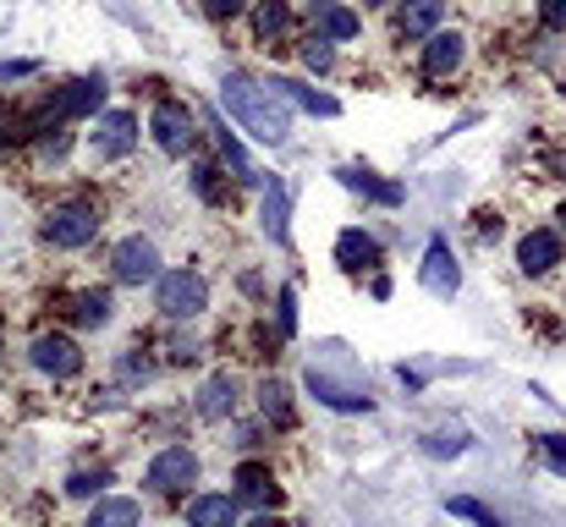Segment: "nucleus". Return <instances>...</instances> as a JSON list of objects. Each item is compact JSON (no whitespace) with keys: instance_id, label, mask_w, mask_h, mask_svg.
<instances>
[{"instance_id":"1","label":"nucleus","mask_w":566,"mask_h":527,"mask_svg":"<svg viewBox=\"0 0 566 527\" xmlns=\"http://www.w3.org/2000/svg\"><path fill=\"white\" fill-rule=\"evenodd\" d=\"M220 105H226L231 122H237L242 133H253L259 144H275V149H281V144L292 138V105L281 99L275 83H259V77H248V72H226Z\"/></svg>"},{"instance_id":"2","label":"nucleus","mask_w":566,"mask_h":527,"mask_svg":"<svg viewBox=\"0 0 566 527\" xmlns=\"http://www.w3.org/2000/svg\"><path fill=\"white\" fill-rule=\"evenodd\" d=\"M155 308H160L166 319H198V314L209 308V281L192 275V270H166V275L155 281Z\"/></svg>"},{"instance_id":"3","label":"nucleus","mask_w":566,"mask_h":527,"mask_svg":"<svg viewBox=\"0 0 566 527\" xmlns=\"http://www.w3.org/2000/svg\"><path fill=\"white\" fill-rule=\"evenodd\" d=\"M94 236H99V214L88 203H61L44 220V242H55V247H88Z\"/></svg>"},{"instance_id":"4","label":"nucleus","mask_w":566,"mask_h":527,"mask_svg":"<svg viewBox=\"0 0 566 527\" xmlns=\"http://www.w3.org/2000/svg\"><path fill=\"white\" fill-rule=\"evenodd\" d=\"M308 390L325 401V407H336V412H369L375 407V396H369V384H353V379H336L331 368H308Z\"/></svg>"},{"instance_id":"5","label":"nucleus","mask_w":566,"mask_h":527,"mask_svg":"<svg viewBox=\"0 0 566 527\" xmlns=\"http://www.w3.org/2000/svg\"><path fill=\"white\" fill-rule=\"evenodd\" d=\"M111 264H116V281H122V286H144V281H160V275H166L149 236H127V242L116 247Z\"/></svg>"},{"instance_id":"6","label":"nucleus","mask_w":566,"mask_h":527,"mask_svg":"<svg viewBox=\"0 0 566 527\" xmlns=\"http://www.w3.org/2000/svg\"><path fill=\"white\" fill-rule=\"evenodd\" d=\"M149 133H155V144L166 149V155H188V144H192V110L188 105H177V99H160L155 105V116H149Z\"/></svg>"},{"instance_id":"7","label":"nucleus","mask_w":566,"mask_h":527,"mask_svg":"<svg viewBox=\"0 0 566 527\" xmlns=\"http://www.w3.org/2000/svg\"><path fill=\"white\" fill-rule=\"evenodd\" d=\"M28 362L39 368V373H50V379H72L77 368H83V351L72 336H39L33 347H28Z\"/></svg>"},{"instance_id":"8","label":"nucleus","mask_w":566,"mask_h":527,"mask_svg":"<svg viewBox=\"0 0 566 527\" xmlns=\"http://www.w3.org/2000/svg\"><path fill=\"white\" fill-rule=\"evenodd\" d=\"M418 281H423V292H434V297H457L462 270H457V253H451V242H446V236H434V242H429Z\"/></svg>"},{"instance_id":"9","label":"nucleus","mask_w":566,"mask_h":527,"mask_svg":"<svg viewBox=\"0 0 566 527\" xmlns=\"http://www.w3.org/2000/svg\"><path fill=\"white\" fill-rule=\"evenodd\" d=\"M149 489H160V495H177V489H188L192 478H198V456L182 451V445H171V451H160L155 462H149Z\"/></svg>"},{"instance_id":"10","label":"nucleus","mask_w":566,"mask_h":527,"mask_svg":"<svg viewBox=\"0 0 566 527\" xmlns=\"http://www.w3.org/2000/svg\"><path fill=\"white\" fill-rule=\"evenodd\" d=\"M133 144H138V122H133V110H105V116L94 122V149H99L105 160L133 155Z\"/></svg>"},{"instance_id":"11","label":"nucleus","mask_w":566,"mask_h":527,"mask_svg":"<svg viewBox=\"0 0 566 527\" xmlns=\"http://www.w3.org/2000/svg\"><path fill=\"white\" fill-rule=\"evenodd\" d=\"M517 264H523V275H551L562 264V236L556 231H528L517 242Z\"/></svg>"},{"instance_id":"12","label":"nucleus","mask_w":566,"mask_h":527,"mask_svg":"<svg viewBox=\"0 0 566 527\" xmlns=\"http://www.w3.org/2000/svg\"><path fill=\"white\" fill-rule=\"evenodd\" d=\"M462 55H468V39H462V33H429V44H423V72H429V77H451V72L462 66Z\"/></svg>"},{"instance_id":"13","label":"nucleus","mask_w":566,"mask_h":527,"mask_svg":"<svg viewBox=\"0 0 566 527\" xmlns=\"http://www.w3.org/2000/svg\"><path fill=\"white\" fill-rule=\"evenodd\" d=\"M308 17H314V28H319L325 39H336V44H342V39H358V28H364L358 11H347V6H336V0H314Z\"/></svg>"},{"instance_id":"14","label":"nucleus","mask_w":566,"mask_h":527,"mask_svg":"<svg viewBox=\"0 0 566 527\" xmlns=\"http://www.w3.org/2000/svg\"><path fill=\"white\" fill-rule=\"evenodd\" d=\"M275 88H281V99L292 105V110H308V116H342V105L331 99V94H319V88H308V83H297V77H270Z\"/></svg>"},{"instance_id":"15","label":"nucleus","mask_w":566,"mask_h":527,"mask_svg":"<svg viewBox=\"0 0 566 527\" xmlns=\"http://www.w3.org/2000/svg\"><path fill=\"white\" fill-rule=\"evenodd\" d=\"M237 495H192L188 500V527H231L237 523Z\"/></svg>"},{"instance_id":"16","label":"nucleus","mask_w":566,"mask_h":527,"mask_svg":"<svg viewBox=\"0 0 566 527\" xmlns=\"http://www.w3.org/2000/svg\"><path fill=\"white\" fill-rule=\"evenodd\" d=\"M336 264H342V270H375L379 264V242L369 236V231H358V225H353V231H342V236H336Z\"/></svg>"},{"instance_id":"17","label":"nucleus","mask_w":566,"mask_h":527,"mask_svg":"<svg viewBox=\"0 0 566 527\" xmlns=\"http://www.w3.org/2000/svg\"><path fill=\"white\" fill-rule=\"evenodd\" d=\"M105 105V77H77L61 99H55V116H94Z\"/></svg>"},{"instance_id":"18","label":"nucleus","mask_w":566,"mask_h":527,"mask_svg":"<svg viewBox=\"0 0 566 527\" xmlns=\"http://www.w3.org/2000/svg\"><path fill=\"white\" fill-rule=\"evenodd\" d=\"M336 181H342V187H353V192H364V198H375V203H385V209H396V203H401V187H396V181H379V176L364 171V166H342Z\"/></svg>"},{"instance_id":"19","label":"nucleus","mask_w":566,"mask_h":527,"mask_svg":"<svg viewBox=\"0 0 566 527\" xmlns=\"http://www.w3.org/2000/svg\"><path fill=\"white\" fill-rule=\"evenodd\" d=\"M209 133H214L220 155L231 160V171H237V181H242V187H253V181H259V171L248 166V149H242V138H237V133H231V127H226V122H220L214 110H209Z\"/></svg>"},{"instance_id":"20","label":"nucleus","mask_w":566,"mask_h":527,"mask_svg":"<svg viewBox=\"0 0 566 527\" xmlns=\"http://www.w3.org/2000/svg\"><path fill=\"white\" fill-rule=\"evenodd\" d=\"M440 11H446V0H407L401 17H396V33L401 39H423V33H434Z\"/></svg>"},{"instance_id":"21","label":"nucleus","mask_w":566,"mask_h":527,"mask_svg":"<svg viewBox=\"0 0 566 527\" xmlns=\"http://www.w3.org/2000/svg\"><path fill=\"white\" fill-rule=\"evenodd\" d=\"M198 412H203V418H231V412H237V379H231V373H214V379L198 390Z\"/></svg>"},{"instance_id":"22","label":"nucleus","mask_w":566,"mask_h":527,"mask_svg":"<svg viewBox=\"0 0 566 527\" xmlns=\"http://www.w3.org/2000/svg\"><path fill=\"white\" fill-rule=\"evenodd\" d=\"M237 500L270 506V500H275V473L259 467V462H242V467H237Z\"/></svg>"},{"instance_id":"23","label":"nucleus","mask_w":566,"mask_h":527,"mask_svg":"<svg viewBox=\"0 0 566 527\" xmlns=\"http://www.w3.org/2000/svg\"><path fill=\"white\" fill-rule=\"evenodd\" d=\"M286 28H292V11H286V0H259V11H253V33H259V44H275V39H286Z\"/></svg>"},{"instance_id":"24","label":"nucleus","mask_w":566,"mask_h":527,"mask_svg":"<svg viewBox=\"0 0 566 527\" xmlns=\"http://www.w3.org/2000/svg\"><path fill=\"white\" fill-rule=\"evenodd\" d=\"M286 209H292V203H286V187H281V181H264V231H270V236H275L281 247L292 242V225H286Z\"/></svg>"},{"instance_id":"25","label":"nucleus","mask_w":566,"mask_h":527,"mask_svg":"<svg viewBox=\"0 0 566 527\" xmlns=\"http://www.w3.org/2000/svg\"><path fill=\"white\" fill-rule=\"evenodd\" d=\"M138 523H144L138 500H122V495H111V500H99L88 512V527H138Z\"/></svg>"},{"instance_id":"26","label":"nucleus","mask_w":566,"mask_h":527,"mask_svg":"<svg viewBox=\"0 0 566 527\" xmlns=\"http://www.w3.org/2000/svg\"><path fill=\"white\" fill-rule=\"evenodd\" d=\"M259 407H264V418L286 423V418H292V390H286L281 379H259Z\"/></svg>"},{"instance_id":"27","label":"nucleus","mask_w":566,"mask_h":527,"mask_svg":"<svg viewBox=\"0 0 566 527\" xmlns=\"http://www.w3.org/2000/svg\"><path fill=\"white\" fill-rule=\"evenodd\" d=\"M446 512H451V517H468V523H479V527H501V517H495L490 506H479L473 495H451Z\"/></svg>"},{"instance_id":"28","label":"nucleus","mask_w":566,"mask_h":527,"mask_svg":"<svg viewBox=\"0 0 566 527\" xmlns=\"http://www.w3.org/2000/svg\"><path fill=\"white\" fill-rule=\"evenodd\" d=\"M303 66H308V72H331V66H336V39L314 33V39L303 44Z\"/></svg>"},{"instance_id":"29","label":"nucleus","mask_w":566,"mask_h":527,"mask_svg":"<svg viewBox=\"0 0 566 527\" xmlns=\"http://www.w3.org/2000/svg\"><path fill=\"white\" fill-rule=\"evenodd\" d=\"M423 451L429 456H462L468 451V434L462 429H434V434H423Z\"/></svg>"},{"instance_id":"30","label":"nucleus","mask_w":566,"mask_h":527,"mask_svg":"<svg viewBox=\"0 0 566 527\" xmlns=\"http://www.w3.org/2000/svg\"><path fill=\"white\" fill-rule=\"evenodd\" d=\"M111 319V292H83L77 297V325H105Z\"/></svg>"},{"instance_id":"31","label":"nucleus","mask_w":566,"mask_h":527,"mask_svg":"<svg viewBox=\"0 0 566 527\" xmlns=\"http://www.w3.org/2000/svg\"><path fill=\"white\" fill-rule=\"evenodd\" d=\"M105 484H111V467H99V473H94V467H83V473H72V478H66V495L88 500V495H99Z\"/></svg>"},{"instance_id":"32","label":"nucleus","mask_w":566,"mask_h":527,"mask_svg":"<svg viewBox=\"0 0 566 527\" xmlns=\"http://www.w3.org/2000/svg\"><path fill=\"white\" fill-rule=\"evenodd\" d=\"M192 187H198V198H209V203H231V187H220V171H214V166H192Z\"/></svg>"},{"instance_id":"33","label":"nucleus","mask_w":566,"mask_h":527,"mask_svg":"<svg viewBox=\"0 0 566 527\" xmlns=\"http://www.w3.org/2000/svg\"><path fill=\"white\" fill-rule=\"evenodd\" d=\"M275 308H281V336H292V330H297V292H292V286H281Z\"/></svg>"},{"instance_id":"34","label":"nucleus","mask_w":566,"mask_h":527,"mask_svg":"<svg viewBox=\"0 0 566 527\" xmlns=\"http://www.w3.org/2000/svg\"><path fill=\"white\" fill-rule=\"evenodd\" d=\"M539 22L551 33H566V0H539Z\"/></svg>"},{"instance_id":"35","label":"nucleus","mask_w":566,"mask_h":527,"mask_svg":"<svg viewBox=\"0 0 566 527\" xmlns=\"http://www.w3.org/2000/svg\"><path fill=\"white\" fill-rule=\"evenodd\" d=\"M539 451H545L551 467H562L566 473V434H539Z\"/></svg>"},{"instance_id":"36","label":"nucleus","mask_w":566,"mask_h":527,"mask_svg":"<svg viewBox=\"0 0 566 527\" xmlns=\"http://www.w3.org/2000/svg\"><path fill=\"white\" fill-rule=\"evenodd\" d=\"M242 6H248V0H203V11H209L214 22H226V17H237Z\"/></svg>"},{"instance_id":"37","label":"nucleus","mask_w":566,"mask_h":527,"mask_svg":"<svg viewBox=\"0 0 566 527\" xmlns=\"http://www.w3.org/2000/svg\"><path fill=\"white\" fill-rule=\"evenodd\" d=\"M11 77H33V61H0V83Z\"/></svg>"},{"instance_id":"38","label":"nucleus","mask_w":566,"mask_h":527,"mask_svg":"<svg viewBox=\"0 0 566 527\" xmlns=\"http://www.w3.org/2000/svg\"><path fill=\"white\" fill-rule=\"evenodd\" d=\"M248 527H275V517H253V523Z\"/></svg>"},{"instance_id":"39","label":"nucleus","mask_w":566,"mask_h":527,"mask_svg":"<svg viewBox=\"0 0 566 527\" xmlns=\"http://www.w3.org/2000/svg\"><path fill=\"white\" fill-rule=\"evenodd\" d=\"M369 6H390V0H369Z\"/></svg>"},{"instance_id":"40","label":"nucleus","mask_w":566,"mask_h":527,"mask_svg":"<svg viewBox=\"0 0 566 527\" xmlns=\"http://www.w3.org/2000/svg\"><path fill=\"white\" fill-rule=\"evenodd\" d=\"M562 220H566V209H562Z\"/></svg>"}]
</instances>
